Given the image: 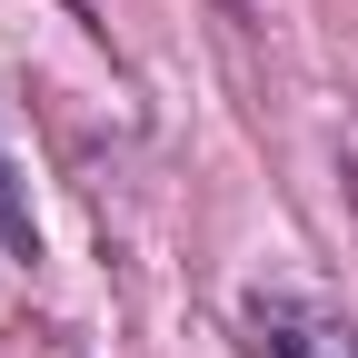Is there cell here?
<instances>
[{"label":"cell","instance_id":"obj_1","mask_svg":"<svg viewBox=\"0 0 358 358\" xmlns=\"http://www.w3.org/2000/svg\"><path fill=\"white\" fill-rule=\"evenodd\" d=\"M239 348L249 358H358L348 319H329L319 299H249L239 308Z\"/></svg>","mask_w":358,"mask_h":358},{"label":"cell","instance_id":"obj_2","mask_svg":"<svg viewBox=\"0 0 358 358\" xmlns=\"http://www.w3.org/2000/svg\"><path fill=\"white\" fill-rule=\"evenodd\" d=\"M0 239H10L20 259H40V229H30V209H20V189H10V159H0Z\"/></svg>","mask_w":358,"mask_h":358}]
</instances>
